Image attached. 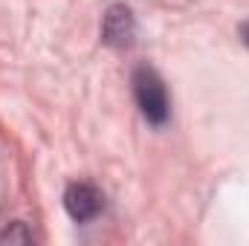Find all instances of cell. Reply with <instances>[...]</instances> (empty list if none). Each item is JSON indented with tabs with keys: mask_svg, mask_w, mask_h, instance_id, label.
<instances>
[{
	"mask_svg": "<svg viewBox=\"0 0 249 246\" xmlns=\"http://www.w3.org/2000/svg\"><path fill=\"white\" fill-rule=\"evenodd\" d=\"M238 32H241V41L249 47V20H244V23H241V29H238Z\"/></svg>",
	"mask_w": 249,
	"mask_h": 246,
	"instance_id": "obj_5",
	"label": "cell"
},
{
	"mask_svg": "<svg viewBox=\"0 0 249 246\" xmlns=\"http://www.w3.org/2000/svg\"><path fill=\"white\" fill-rule=\"evenodd\" d=\"M130 84H133L136 107L145 116V122L154 124V127H162L171 116V99H168V87H165L162 75L154 67L139 64L130 75Z\"/></svg>",
	"mask_w": 249,
	"mask_h": 246,
	"instance_id": "obj_1",
	"label": "cell"
},
{
	"mask_svg": "<svg viewBox=\"0 0 249 246\" xmlns=\"http://www.w3.org/2000/svg\"><path fill=\"white\" fill-rule=\"evenodd\" d=\"M64 209L75 223H90L105 211V194L93 183H70L64 191Z\"/></svg>",
	"mask_w": 249,
	"mask_h": 246,
	"instance_id": "obj_2",
	"label": "cell"
},
{
	"mask_svg": "<svg viewBox=\"0 0 249 246\" xmlns=\"http://www.w3.org/2000/svg\"><path fill=\"white\" fill-rule=\"evenodd\" d=\"M23 223H12V229L0 232V241H20V244H29L32 241V232H20Z\"/></svg>",
	"mask_w": 249,
	"mask_h": 246,
	"instance_id": "obj_4",
	"label": "cell"
},
{
	"mask_svg": "<svg viewBox=\"0 0 249 246\" xmlns=\"http://www.w3.org/2000/svg\"><path fill=\"white\" fill-rule=\"evenodd\" d=\"M136 38V20L133 12L124 3H113L107 6L105 18H102V41L113 50H127Z\"/></svg>",
	"mask_w": 249,
	"mask_h": 246,
	"instance_id": "obj_3",
	"label": "cell"
}]
</instances>
